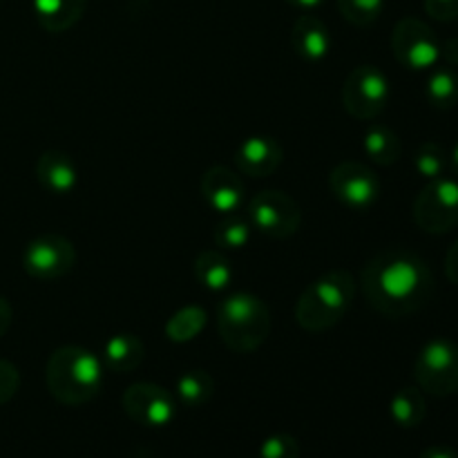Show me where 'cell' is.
I'll list each match as a JSON object with an SVG mask.
<instances>
[{"label":"cell","mask_w":458,"mask_h":458,"mask_svg":"<svg viewBox=\"0 0 458 458\" xmlns=\"http://www.w3.org/2000/svg\"><path fill=\"white\" fill-rule=\"evenodd\" d=\"M356 282L349 271H329L313 280L295 302V322L311 334L331 329L352 309Z\"/></svg>","instance_id":"cell-3"},{"label":"cell","mask_w":458,"mask_h":458,"mask_svg":"<svg viewBox=\"0 0 458 458\" xmlns=\"http://www.w3.org/2000/svg\"><path fill=\"white\" fill-rule=\"evenodd\" d=\"M447 161H450V168H452V173L456 174L458 177V143L454 148H452V155L447 157Z\"/></svg>","instance_id":"cell-36"},{"label":"cell","mask_w":458,"mask_h":458,"mask_svg":"<svg viewBox=\"0 0 458 458\" xmlns=\"http://www.w3.org/2000/svg\"><path fill=\"white\" fill-rule=\"evenodd\" d=\"M88 0H31V9L43 30L52 34L72 30L83 18Z\"/></svg>","instance_id":"cell-17"},{"label":"cell","mask_w":458,"mask_h":458,"mask_svg":"<svg viewBox=\"0 0 458 458\" xmlns=\"http://www.w3.org/2000/svg\"><path fill=\"white\" fill-rule=\"evenodd\" d=\"M250 235H253V224L249 222V217L235 213V215H226V217L215 226L213 240L219 249L240 250L249 244Z\"/></svg>","instance_id":"cell-25"},{"label":"cell","mask_w":458,"mask_h":458,"mask_svg":"<svg viewBox=\"0 0 458 458\" xmlns=\"http://www.w3.org/2000/svg\"><path fill=\"white\" fill-rule=\"evenodd\" d=\"M291 45H293L295 54L302 56L304 61L318 63L331 54L334 36H331L325 21H320L313 13H302L291 30Z\"/></svg>","instance_id":"cell-15"},{"label":"cell","mask_w":458,"mask_h":458,"mask_svg":"<svg viewBox=\"0 0 458 458\" xmlns=\"http://www.w3.org/2000/svg\"><path fill=\"white\" fill-rule=\"evenodd\" d=\"M329 188L344 208L358 213L374 208L380 197L378 177L360 161H343L335 165L329 174Z\"/></svg>","instance_id":"cell-12"},{"label":"cell","mask_w":458,"mask_h":458,"mask_svg":"<svg viewBox=\"0 0 458 458\" xmlns=\"http://www.w3.org/2000/svg\"><path fill=\"white\" fill-rule=\"evenodd\" d=\"M441 58L450 67H458V38H447L441 45Z\"/></svg>","instance_id":"cell-32"},{"label":"cell","mask_w":458,"mask_h":458,"mask_svg":"<svg viewBox=\"0 0 458 458\" xmlns=\"http://www.w3.org/2000/svg\"><path fill=\"white\" fill-rule=\"evenodd\" d=\"M74 244L67 237L54 235V233L31 240L22 253V267H25L27 276L40 282H54L67 276L74 268Z\"/></svg>","instance_id":"cell-11"},{"label":"cell","mask_w":458,"mask_h":458,"mask_svg":"<svg viewBox=\"0 0 458 458\" xmlns=\"http://www.w3.org/2000/svg\"><path fill=\"white\" fill-rule=\"evenodd\" d=\"M284 159V148L276 137L253 134L244 139L235 152V165L246 177H271Z\"/></svg>","instance_id":"cell-14"},{"label":"cell","mask_w":458,"mask_h":458,"mask_svg":"<svg viewBox=\"0 0 458 458\" xmlns=\"http://www.w3.org/2000/svg\"><path fill=\"white\" fill-rule=\"evenodd\" d=\"M414 219L429 235H443L458 226V179L438 177L419 192Z\"/></svg>","instance_id":"cell-9"},{"label":"cell","mask_w":458,"mask_h":458,"mask_svg":"<svg viewBox=\"0 0 458 458\" xmlns=\"http://www.w3.org/2000/svg\"><path fill=\"white\" fill-rule=\"evenodd\" d=\"M36 179L52 195H70L79 186V170L67 152L45 150L36 161Z\"/></svg>","instance_id":"cell-16"},{"label":"cell","mask_w":458,"mask_h":458,"mask_svg":"<svg viewBox=\"0 0 458 458\" xmlns=\"http://www.w3.org/2000/svg\"><path fill=\"white\" fill-rule=\"evenodd\" d=\"M271 311L253 293H233L217 309V331L222 343L235 353H250L271 335Z\"/></svg>","instance_id":"cell-4"},{"label":"cell","mask_w":458,"mask_h":458,"mask_svg":"<svg viewBox=\"0 0 458 458\" xmlns=\"http://www.w3.org/2000/svg\"><path fill=\"white\" fill-rule=\"evenodd\" d=\"M414 378L423 392L447 398L458 392V344L450 338H434L419 352Z\"/></svg>","instance_id":"cell-5"},{"label":"cell","mask_w":458,"mask_h":458,"mask_svg":"<svg viewBox=\"0 0 458 458\" xmlns=\"http://www.w3.org/2000/svg\"><path fill=\"white\" fill-rule=\"evenodd\" d=\"M425 12L441 22H452L458 18V0H425Z\"/></svg>","instance_id":"cell-30"},{"label":"cell","mask_w":458,"mask_h":458,"mask_svg":"<svg viewBox=\"0 0 458 458\" xmlns=\"http://www.w3.org/2000/svg\"><path fill=\"white\" fill-rule=\"evenodd\" d=\"M335 3L344 21L356 27L374 25L385 9V0H335Z\"/></svg>","instance_id":"cell-27"},{"label":"cell","mask_w":458,"mask_h":458,"mask_svg":"<svg viewBox=\"0 0 458 458\" xmlns=\"http://www.w3.org/2000/svg\"><path fill=\"white\" fill-rule=\"evenodd\" d=\"M419 458H458V452L452 450V447H443V445H434L428 447Z\"/></svg>","instance_id":"cell-34"},{"label":"cell","mask_w":458,"mask_h":458,"mask_svg":"<svg viewBox=\"0 0 458 458\" xmlns=\"http://www.w3.org/2000/svg\"><path fill=\"white\" fill-rule=\"evenodd\" d=\"M259 458H300V443L291 434H271L262 441Z\"/></svg>","instance_id":"cell-28"},{"label":"cell","mask_w":458,"mask_h":458,"mask_svg":"<svg viewBox=\"0 0 458 458\" xmlns=\"http://www.w3.org/2000/svg\"><path fill=\"white\" fill-rule=\"evenodd\" d=\"M195 277L210 293H222L231 286L233 268L231 262L219 250H204L195 259Z\"/></svg>","instance_id":"cell-20"},{"label":"cell","mask_w":458,"mask_h":458,"mask_svg":"<svg viewBox=\"0 0 458 458\" xmlns=\"http://www.w3.org/2000/svg\"><path fill=\"white\" fill-rule=\"evenodd\" d=\"M21 387V374L7 360H0V407L12 401Z\"/></svg>","instance_id":"cell-29"},{"label":"cell","mask_w":458,"mask_h":458,"mask_svg":"<svg viewBox=\"0 0 458 458\" xmlns=\"http://www.w3.org/2000/svg\"><path fill=\"white\" fill-rule=\"evenodd\" d=\"M123 411L130 420L150 429L168 428L177 419V398L157 383H134L123 392Z\"/></svg>","instance_id":"cell-10"},{"label":"cell","mask_w":458,"mask_h":458,"mask_svg":"<svg viewBox=\"0 0 458 458\" xmlns=\"http://www.w3.org/2000/svg\"><path fill=\"white\" fill-rule=\"evenodd\" d=\"M201 195L206 204L222 217L235 215L246 206V186L237 173L226 165H213L201 177Z\"/></svg>","instance_id":"cell-13"},{"label":"cell","mask_w":458,"mask_h":458,"mask_svg":"<svg viewBox=\"0 0 458 458\" xmlns=\"http://www.w3.org/2000/svg\"><path fill=\"white\" fill-rule=\"evenodd\" d=\"M215 378L204 369H191L182 374L174 385V398L186 407H201L213 398Z\"/></svg>","instance_id":"cell-22"},{"label":"cell","mask_w":458,"mask_h":458,"mask_svg":"<svg viewBox=\"0 0 458 458\" xmlns=\"http://www.w3.org/2000/svg\"><path fill=\"white\" fill-rule=\"evenodd\" d=\"M362 150L374 164L394 165L403 155L401 137L389 125L371 123L362 137Z\"/></svg>","instance_id":"cell-19"},{"label":"cell","mask_w":458,"mask_h":458,"mask_svg":"<svg viewBox=\"0 0 458 458\" xmlns=\"http://www.w3.org/2000/svg\"><path fill=\"white\" fill-rule=\"evenodd\" d=\"M12 318H13L12 304H9L4 298H0V338H3V335L9 331V327H12Z\"/></svg>","instance_id":"cell-33"},{"label":"cell","mask_w":458,"mask_h":458,"mask_svg":"<svg viewBox=\"0 0 458 458\" xmlns=\"http://www.w3.org/2000/svg\"><path fill=\"white\" fill-rule=\"evenodd\" d=\"M445 276L452 284L458 286V240L450 246L445 255Z\"/></svg>","instance_id":"cell-31"},{"label":"cell","mask_w":458,"mask_h":458,"mask_svg":"<svg viewBox=\"0 0 458 458\" xmlns=\"http://www.w3.org/2000/svg\"><path fill=\"white\" fill-rule=\"evenodd\" d=\"M362 291L378 313L405 318L429 302L434 276L420 255L405 249H387L362 268Z\"/></svg>","instance_id":"cell-1"},{"label":"cell","mask_w":458,"mask_h":458,"mask_svg":"<svg viewBox=\"0 0 458 458\" xmlns=\"http://www.w3.org/2000/svg\"><path fill=\"white\" fill-rule=\"evenodd\" d=\"M286 3H289L291 7L300 9V12H307V13H311L313 9L322 7V4H325L327 0H286Z\"/></svg>","instance_id":"cell-35"},{"label":"cell","mask_w":458,"mask_h":458,"mask_svg":"<svg viewBox=\"0 0 458 458\" xmlns=\"http://www.w3.org/2000/svg\"><path fill=\"white\" fill-rule=\"evenodd\" d=\"M429 106L437 110H452L458 103V74L447 67H434L429 74L428 85H425Z\"/></svg>","instance_id":"cell-23"},{"label":"cell","mask_w":458,"mask_h":458,"mask_svg":"<svg viewBox=\"0 0 458 458\" xmlns=\"http://www.w3.org/2000/svg\"><path fill=\"white\" fill-rule=\"evenodd\" d=\"M146 358V344L134 334H116L103 344V365L114 374H130Z\"/></svg>","instance_id":"cell-18"},{"label":"cell","mask_w":458,"mask_h":458,"mask_svg":"<svg viewBox=\"0 0 458 458\" xmlns=\"http://www.w3.org/2000/svg\"><path fill=\"white\" fill-rule=\"evenodd\" d=\"M389 414L392 420L403 429H414L428 416V405H425V396L419 387H403L394 394L392 403H389Z\"/></svg>","instance_id":"cell-21"},{"label":"cell","mask_w":458,"mask_h":458,"mask_svg":"<svg viewBox=\"0 0 458 458\" xmlns=\"http://www.w3.org/2000/svg\"><path fill=\"white\" fill-rule=\"evenodd\" d=\"M392 49L396 61L411 72H429L441 61V43L428 22L407 16L392 31Z\"/></svg>","instance_id":"cell-7"},{"label":"cell","mask_w":458,"mask_h":458,"mask_svg":"<svg viewBox=\"0 0 458 458\" xmlns=\"http://www.w3.org/2000/svg\"><path fill=\"white\" fill-rule=\"evenodd\" d=\"M414 168L428 182H434L438 177H445V170L450 168V161H447L445 150H443L441 143L437 141H425L423 146L416 150L414 157Z\"/></svg>","instance_id":"cell-26"},{"label":"cell","mask_w":458,"mask_h":458,"mask_svg":"<svg viewBox=\"0 0 458 458\" xmlns=\"http://www.w3.org/2000/svg\"><path fill=\"white\" fill-rule=\"evenodd\" d=\"M392 83L376 65H358L347 74L343 85V106L353 119L371 121L387 107Z\"/></svg>","instance_id":"cell-6"},{"label":"cell","mask_w":458,"mask_h":458,"mask_svg":"<svg viewBox=\"0 0 458 458\" xmlns=\"http://www.w3.org/2000/svg\"><path fill=\"white\" fill-rule=\"evenodd\" d=\"M246 217L253 224V231L271 240H286L298 233L302 224V210L286 192L264 191L249 201Z\"/></svg>","instance_id":"cell-8"},{"label":"cell","mask_w":458,"mask_h":458,"mask_svg":"<svg viewBox=\"0 0 458 458\" xmlns=\"http://www.w3.org/2000/svg\"><path fill=\"white\" fill-rule=\"evenodd\" d=\"M206 320H208V316H206V311L201 307H183L168 318V322H165V335L173 343H191V340H195L204 331Z\"/></svg>","instance_id":"cell-24"},{"label":"cell","mask_w":458,"mask_h":458,"mask_svg":"<svg viewBox=\"0 0 458 458\" xmlns=\"http://www.w3.org/2000/svg\"><path fill=\"white\" fill-rule=\"evenodd\" d=\"M106 365L94 352L76 344L58 347L45 367V385L61 405L79 407L98 396Z\"/></svg>","instance_id":"cell-2"}]
</instances>
